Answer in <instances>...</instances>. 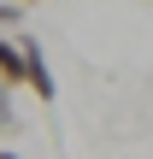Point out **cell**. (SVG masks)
Here are the masks:
<instances>
[{
  "mask_svg": "<svg viewBox=\"0 0 153 159\" xmlns=\"http://www.w3.org/2000/svg\"><path fill=\"white\" fill-rule=\"evenodd\" d=\"M18 53H24V89L53 106V100H59V83H53V71H47V47H41L35 35H18Z\"/></svg>",
  "mask_w": 153,
  "mask_h": 159,
  "instance_id": "6da1fadb",
  "label": "cell"
},
{
  "mask_svg": "<svg viewBox=\"0 0 153 159\" xmlns=\"http://www.w3.org/2000/svg\"><path fill=\"white\" fill-rule=\"evenodd\" d=\"M18 83H24V53H18V41H12V35H0V89L12 94Z\"/></svg>",
  "mask_w": 153,
  "mask_h": 159,
  "instance_id": "7a4b0ae2",
  "label": "cell"
},
{
  "mask_svg": "<svg viewBox=\"0 0 153 159\" xmlns=\"http://www.w3.org/2000/svg\"><path fill=\"white\" fill-rule=\"evenodd\" d=\"M18 24H24V6H6L0 0V30H18Z\"/></svg>",
  "mask_w": 153,
  "mask_h": 159,
  "instance_id": "3957f363",
  "label": "cell"
},
{
  "mask_svg": "<svg viewBox=\"0 0 153 159\" xmlns=\"http://www.w3.org/2000/svg\"><path fill=\"white\" fill-rule=\"evenodd\" d=\"M0 130H18V118H12V94L0 89Z\"/></svg>",
  "mask_w": 153,
  "mask_h": 159,
  "instance_id": "277c9868",
  "label": "cell"
}]
</instances>
